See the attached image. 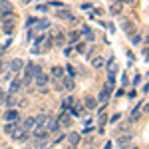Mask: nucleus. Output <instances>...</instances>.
I'll list each match as a JSON object with an SVG mask.
<instances>
[{
  "instance_id": "1",
  "label": "nucleus",
  "mask_w": 149,
  "mask_h": 149,
  "mask_svg": "<svg viewBox=\"0 0 149 149\" xmlns=\"http://www.w3.org/2000/svg\"><path fill=\"white\" fill-rule=\"evenodd\" d=\"M48 81H50V78H48V74H44L42 70L38 72V74H34V84L40 88V92H46V86Z\"/></svg>"
},
{
  "instance_id": "2",
  "label": "nucleus",
  "mask_w": 149,
  "mask_h": 149,
  "mask_svg": "<svg viewBox=\"0 0 149 149\" xmlns=\"http://www.w3.org/2000/svg\"><path fill=\"white\" fill-rule=\"evenodd\" d=\"M32 135L36 139H42V137H48V129L44 127V123H36V127L32 129Z\"/></svg>"
},
{
  "instance_id": "3",
  "label": "nucleus",
  "mask_w": 149,
  "mask_h": 149,
  "mask_svg": "<svg viewBox=\"0 0 149 149\" xmlns=\"http://www.w3.org/2000/svg\"><path fill=\"white\" fill-rule=\"evenodd\" d=\"M24 72H26V78H34V74H38V72H40V66H36V64H32V62H30V64H28V66H26V68H22Z\"/></svg>"
},
{
  "instance_id": "4",
  "label": "nucleus",
  "mask_w": 149,
  "mask_h": 149,
  "mask_svg": "<svg viewBox=\"0 0 149 149\" xmlns=\"http://www.w3.org/2000/svg\"><path fill=\"white\" fill-rule=\"evenodd\" d=\"M44 127H46V129H48V133H50V131H56L58 127H60V123H58V119L46 117V121H44Z\"/></svg>"
},
{
  "instance_id": "5",
  "label": "nucleus",
  "mask_w": 149,
  "mask_h": 149,
  "mask_svg": "<svg viewBox=\"0 0 149 149\" xmlns=\"http://www.w3.org/2000/svg\"><path fill=\"white\" fill-rule=\"evenodd\" d=\"M68 141H70V145H72V147H78V145H80V141H81V135L78 133V131H74V133H70V135H68Z\"/></svg>"
},
{
  "instance_id": "6",
  "label": "nucleus",
  "mask_w": 149,
  "mask_h": 149,
  "mask_svg": "<svg viewBox=\"0 0 149 149\" xmlns=\"http://www.w3.org/2000/svg\"><path fill=\"white\" fill-rule=\"evenodd\" d=\"M4 119H6V121H14V123H16V121L20 119V115H18V111H16V109H10V111H6V113H4Z\"/></svg>"
},
{
  "instance_id": "7",
  "label": "nucleus",
  "mask_w": 149,
  "mask_h": 149,
  "mask_svg": "<svg viewBox=\"0 0 149 149\" xmlns=\"http://www.w3.org/2000/svg\"><path fill=\"white\" fill-rule=\"evenodd\" d=\"M10 135H12L14 139H16V141H24V139L28 137V135H26V131H24V129H18V127H16V129L12 131Z\"/></svg>"
},
{
  "instance_id": "8",
  "label": "nucleus",
  "mask_w": 149,
  "mask_h": 149,
  "mask_svg": "<svg viewBox=\"0 0 149 149\" xmlns=\"http://www.w3.org/2000/svg\"><path fill=\"white\" fill-rule=\"evenodd\" d=\"M22 68H24V62L20 60V58H16V60L10 62V70H14V72H20Z\"/></svg>"
},
{
  "instance_id": "9",
  "label": "nucleus",
  "mask_w": 149,
  "mask_h": 149,
  "mask_svg": "<svg viewBox=\"0 0 149 149\" xmlns=\"http://www.w3.org/2000/svg\"><path fill=\"white\" fill-rule=\"evenodd\" d=\"M109 92H111V84H109V86H105V88L102 90V93H100V102H102V103L107 102V95H109Z\"/></svg>"
},
{
  "instance_id": "10",
  "label": "nucleus",
  "mask_w": 149,
  "mask_h": 149,
  "mask_svg": "<svg viewBox=\"0 0 149 149\" xmlns=\"http://www.w3.org/2000/svg\"><path fill=\"white\" fill-rule=\"evenodd\" d=\"M86 107H88V109H95V107H97V100L92 97V95H88V97H86Z\"/></svg>"
},
{
  "instance_id": "11",
  "label": "nucleus",
  "mask_w": 149,
  "mask_h": 149,
  "mask_svg": "<svg viewBox=\"0 0 149 149\" xmlns=\"http://www.w3.org/2000/svg\"><path fill=\"white\" fill-rule=\"evenodd\" d=\"M62 86H64L66 92H72V90H74V80H72V78H64V80H62Z\"/></svg>"
},
{
  "instance_id": "12",
  "label": "nucleus",
  "mask_w": 149,
  "mask_h": 149,
  "mask_svg": "<svg viewBox=\"0 0 149 149\" xmlns=\"http://www.w3.org/2000/svg\"><path fill=\"white\" fill-rule=\"evenodd\" d=\"M123 32H127V34H135V24L133 22H123Z\"/></svg>"
},
{
  "instance_id": "13",
  "label": "nucleus",
  "mask_w": 149,
  "mask_h": 149,
  "mask_svg": "<svg viewBox=\"0 0 149 149\" xmlns=\"http://www.w3.org/2000/svg\"><path fill=\"white\" fill-rule=\"evenodd\" d=\"M58 18H66V20H72V22H76L74 14H70L68 10H60V12H58Z\"/></svg>"
},
{
  "instance_id": "14",
  "label": "nucleus",
  "mask_w": 149,
  "mask_h": 149,
  "mask_svg": "<svg viewBox=\"0 0 149 149\" xmlns=\"http://www.w3.org/2000/svg\"><path fill=\"white\" fill-rule=\"evenodd\" d=\"M20 88H22V84H20L18 80H14L10 84V93H18V92H20Z\"/></svg>"
},
{
  "instance_id": "15",
  "label": "nucleus",
  "mask_w": 149,
  "mask_h": 149,
  "mask_svg": "<svg viewBox=\"0 0 149 149\" xmlns=\"http://www.w3.org/2000/svg\"><path fill=\"white\" fill-rule=\"evenodd\" d=\"M36 123H38V121H36V117H28V119L24 121V127H26V129H34Z\"/></svg>"
},
{
  "instance_id": "16",
  "label": "nucleus",
  "mask_w": 149,
  "mask_h": 149,
  "mask_svg": "<svg viewBox=\"0 0 149 149\" xmlns=\"http://www.w3.org/2000/svg\"><path fill=\"white\" fill-rule=\"evenodd\" d=\"M36 24H38V26H36L38 30H48V28H50V22H48V20H36Z\"/></svg>"
},
{
  "instance_id": "17",
  "label": "nucleus",
  "mask_w": 149,
  "mask_h": 149,
  "mask_svg": "<svg viewBox=\"0 0 149 149\" xmlns=\"http://www.w3.org/2000/svg\"><path fill=\"white\" fill-rule=\"evenodd\" d=\"M16 123H14V121H8V123H6V125H4V131H6V133H8V135H10L12 131H14V129H16Z\"/></svg>"
},
{
  "instance_id": "18",
  "label": "nucleus",
  "mask_w": 149,
  "mask_h": 149,
  "mask_svg": "<svg viewBox=\"0 0 149 149\" xmlns=\"http://www.w3.org/2000/svg\"><path fill=\"white\" fill-rule=\"evenodd\" d=\"M129 141H131V135H129V133H127V135H121V137H119V141H117V143H119V145H121V147H123V145H127V143H129Z\"/></svg>"
},
{
  "instance_id": "19",
  "label": "nucleus",
  "mask_w": 149,
  "mask_h": 149,
  "mask_svg": "<svg viewBox=\"0 0 149 149\" xmlns=\"http://www.w3.org/2000/svg\"><path fill=\"white\" fill-rule=\"evenodd\" d=\"M58 123H62V125H70V123H72V117H70V115H64V117L60 115V119H58Z\"/></svg>"
},
{
  "instance_id": "20",
  "label": "nucleus",
  "mask_w": 149,
  "mask_h": 149,
  "mask_svg": "<svg viewBox=\"0 0 149 149\" xmlns=\"http://www.w3.org/2000/svg\"><path fill=\"white\" fill-rule=\"evenodd\" d=\"M81 32L88 36V40H90V42H93V34H92V30H90L88 26H84V28H81Z\"/></svg>"
},
{
  "instance_id": "21",
  "label": "nucleus",
  "mask_w": 149,
  "mask_h": 149,
  "mask_svg": "<svg viewBox=\"0 0 149 149\" xmlns=\"http://www.w3.org/2000/svg\"><path fill=\"white\" fill-rule=\"evenodd\" d=\"M52 74H54L56 78H62V74H64V70L60 68V66H56V68H52Z\"/></svg>"
},
{
  "instance_id": "22",
  "label": "nucleus",
  "mask_w": 149,
  "mask_h": 149,
  "mask_svg": "<svg viewBox=\"0 0 149 149\" xmlns=\"http://www.w3.org/2000/svg\"><path fill=\"white\" fill-rule=\"evenodd\" d=\"M109 12H111V14H119V12H121V4H113V6H111V8H109Z\"/></svg>"
},
{
  "instance_id": "23",
  "label": "nucleus",
  "mask_w": 149,
  "mask_h": 149,
  "mask_svg": "<svg viewBox=\"0 0 149 149\" xmlns=\"http://www.w3.org/2000/svg\"><path fill=\"white\" fill-rule=\"evenodd\" d=\"M131 42H133L135 46H137V44H141V36H139V34H131Z\"/></svg>"
},
{
  "instance_id": "24",
  "label": "nucleus",
  "mask_w": 149,
  "mask_h": 149,
  "mask_svg": "<svg viewBox=\"0 0 149 149\" xmlns=\"http://www.w3.org/2000/svg\"><path fill=\"white\" fill-rule=\"evenodd\" d=\"M12 26H14L12 22H4V32H6V34H10V32H12Z\"/></svg>"
},
{
  "instance_id": "25",
  "label": "nucleus",
  "mask_w": 149,
  "mask_h": 149,
  "mask_svg": "<svg viewBox=\"0 0 149 149\" xmlns=\"http://www.w3.org/2000/svg\"><path fill=\"white\" fill-rule=\"evenodd\" d=\"M107 70H109V74H115V72H117V64H115V62H111V64L107 66Z\"/></svg>"
},
{
  "instance_id": "26",
  "label": "nucleus",
  "mask_w": 149,
  "mask_h": 149,
  "mask_svg": "<svg viewBox=\"0 0 149 149\" xmlns=\"http://www.w3.org/2000/svg\"><path fill=\"white\" fill-rule=\"evenodd\" d=\"M93 66H95V68H102L103 66V58H95V60H93Z\"/></svg>"
},
{
  "instance_id": "27",
  "label": "nucleus",
  "mask_w": 149,
  "mask_h": 149,
  "mask_svg": "<svg viewBox=\"0 0 149 149\" xmlns=\"http://www.w3.org/2000/svg\"><path fill=\"white\" fill-rule=\"evenodd\" d=\"M72 103H74V100H72V97H66V100H64V107H62V109H66V107H70Z\"/></svg>"
},
{
  "instance_id": "28",
  "label": "nucleus",
  "mask_w": 149,
  "mask_h": 149,
  "mask_svg": "<svg viewBox=\"0 0 149 149\" xmlns=\"http://www.w3.org/2000/svg\"><path fill=\"white\" fill-rule=\"evenodd\" d=\"M81 111V103H76V107H72V113H80Z\"/></svg>"
},
{
  "instance_id": "29",
  "label": "nucleus",
  "mask_w": 149,
  "mask_h": 149,
  "mask_svg": "<svg viewBox=\"0 0 149 149\" xmlns=\"http://www.w3.org/2000/svg\"><path fill=\"white\" fill-rule=\"evenodd\" d=\"M14 103V93H10L8 97H6V105H12Z\"/></svg>"
},
{
  "instance_id": "30",
  "label": "nucleus",
  "mask_w": 149,
  "mask_h": 149,
  "mask_svg": "<svg viewBox=\"0 0 149 149\" xmlns=\"http://www.w3.org/2000/svg\"><path fill=\"white\" fill-rule=\"evenodd\" d=\"M78 38H80V36H78L76 32H74V34L70 36V42H72V44H76V40H78Z\"/></svg>"
},
{
  "instance_id": "31",
  "label": "nucleus",
  "mask_w": 149,
  "mask_h": 149,
  "mask_svg": "<svg viewBox=\"0 0 149 149\" xmlns=\"http://www.w3.org/2000/svg\"><path fill=\"white\" fill-rule=\"evenodd\" d=\"M66 70H68V72H70V78H72V76H76V74H74V72H76V70L72 68V66H68V68H66Z\"/></svg>"
},
{
  "instance_id": "32",
  "label": "nucleus",
  "mask_w": 149,
  "mask_h": 149,
  "mask_svg": "<svg viewBox=\"0 0 149 149\" xmlns=\"http://www.w3.org/2000/svg\"><path fill=\"white\" fill-rule=\"evenodd\" d=\"M2 97H4V92H2V90H0V100H2Z\"/></svg>"
},
{
  "instance_id": "33",
  "label": "nucleus",
  "mask_w": 149,
  "mask_h": 149,
  "mask_svg": "<svg viewBox=\"0 0 149 149\" xmlns=\"http://www.w3.org/2000/svg\"><path fill=\"white\" fill-rule=\"evenodd\" d=\"M0 70H2V62H0Z\"/></svg>"
},
{
  "instance_id": "34",
  "label": "nucleus",
  "mask_w": 149,
  "mask_h": 149,
  "mask_svg": "<svg viewBox=\"0 0 149 149\" xmlns=\"http://www.w3.org/2000/svg\"><path fill=\"white\" fill-rule=\"evenodd\" d=\"M131 149H137V147H131Z\"/></svg>"
},
{
  "instance_id": "35",
  "label": "nucleus",
  "mask_w": 149,
  "mask_h": 149,
  "mask_svg": "<svg viewBox=\"0 0 149 149\" xmlns=\"http://www.w3.org/2000/svg\"><path fill=\"white\" fill-rule=\"evenodd\" d=\"M70 149H74V147H70Z\"/></svg>"
},
{
  "instance_id": "36",
  "label": "nucleus",
  "mask_w": 149,
  "mask_h": 149,
  "mask_svg": "<svg viewBox=\"0 0 149 149\" xmlns=\"http://www.w3.org/2000/svg\"><path fill=\"white\" fill-rule=\"evenodd\" d=\"M90 149H93V147H90Z\"/></svg>"
},
{
  "instance_id": "37",
  "label": "nucleus",
  "mask_w": 149,
  "mask_h": 149,
  "mask_svg": "<svg viewBox=\"0 0 149 149\" xmlns=\"http://www.w3.org/2000/svg\"><path fill=\"white\" fill-rule=\"evenodd\" d=\"M6 149H8V147H6Z\"/></svg>"
}]
</instances>
